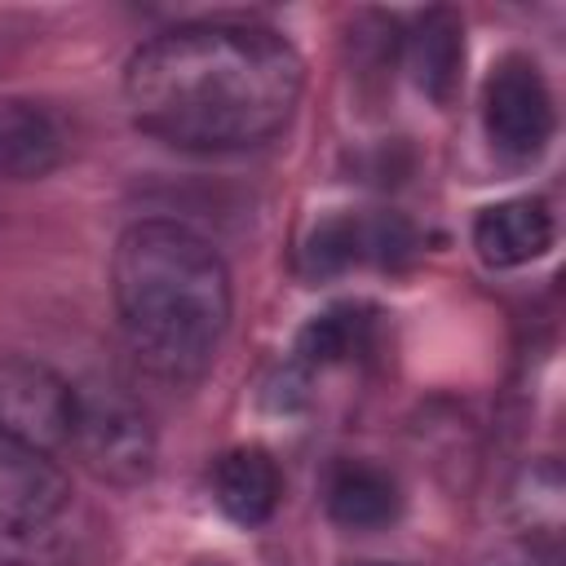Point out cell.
<instances>
[{
    "label": "cell",
    "mask_w": 566,
    "mask_h": 566,
    "mask_svg": "<svg viewBox=\"0 0 566 566\" xmlns=\"http://www.w3.org/2000/svg\"><path fill=\"white\" fill-rule=\"evenodd\" d=\"M305 93L296 44L261 22H181L150 35L124 66L133 124L177 150H252L283 133Z\"/></svg>",
    "instance_id": "1"
},
{
    "label": "cell",
    "mask_w": 566,
    "mask_h": 566,
    "mask_svg": "<svg viewBox=\"0 0 566 566\" xmlns=\"http://www.w3.org/2000/svg\"><path fill=\"white\" fill-rule=\"evenodd\" d=\"M111 296L137 363L164 380H199L230 327V270L181 221L150 217L119 234Z\"/></svg>",
    "instance_id": "2"
},
{
    "label": "cell",
    "mask_w": 566,
    "mask_h": 566,
    "mask_svg": "<svg viewBox=\"0 0 566 566\" xmlns=\"http://www.w3.org/2000/svg\"><path fill=\"white\" fill-rule=\"evenodd\" d=\"M66 447L93 478L111 486H137L155 469V429L146 411L115 385H75V424Z\"/></svg>",
    "instance_id": "3"
},
{
    "label": "cell",
    "mask_w": 566,
    "mask_h": 566,
    "mask_svg": "<svg viewBox=\"0 0 566 566\" xmlns=\"http://www.w3.org/2000/svg\"><path fill=\"white\" fill-rule=\"evenodd\" d=\"M482 124L504 159H535L553 137V93L526 53H504L482 84Z\"/></svg>",
    "instance_id": "4"
},
{
    "label": "cell",
    "mask_w": 566,
    "mask_h": 566,
    "mask_svg": "<svg viewBox=\"0 0 566 566\" xmlns=\"http://www.w3.org/2000/svg\"><path fill=\"white\" fill-rule=\"evenodd\" d=\"M75 424V385L40 358H0V433L35 451H62Z\"/></svg>",
    "instance_id": "5"
},
{
    "label": "cell",
    "mask_w": 566,
    "mask_h": 566,
    "mask_svg": "<svg viewBox=\"0 0 566 566\" xmlns=\"http://www.w3.org/2000/svg\"><path fill=\"white\" fill-rule=\"evenodd\" d=\"M71 500V482L49 451L0 433V539L44 531Z\"/></svg>",
    "instance_id": "6"
},
{
    "label": "cell",
    "mask_w": 566,
    "mask_h": 566,
    "mask_svg": "<svg viewBox=\"0 0 566 566\" xmlns=\"http://www.w3.org/2000/svg\"><path fill=\"white\" fill-rule=\"evenodd\" d=\"M473 248L491 270H513L553 248V212L539 195H517L473 217Z\"/></svg>",
    "instance_id": "7"
},
{
    "label": "cell",
    "mask_w": 566,
    "mask_h": 566,
    "mask_svg": "<svg viewBox=\"0 0 566 566\" xmlns=\"http://www.w3.org/2000/svg\"><path fill=\"white\" fill-rule=\"evenodd\" d=\"M66 159L62 119L31 97H0V177L35 181Z\"/></svg>",
    "instance_id": "8"
},
{
    "label": "cell",
    "mask_w": 566,
    "mask_h": 566,
    "mask_svg": "<svg viewBox=\"0 0 566 566\" xmlns=\"http://www.w3.org/2000/svg\"><path fill=\"white\" fill-rule=\"evenodd\" d=\"M283 495V473L274 464V455L256 442L230 447L217 464H212V500L217 509L239 522V526H261L274 517Z\"/></svg>",
    "instance_id": "9"
},
{
    "label": "cell",
    "mask_w": 566,
    "mask_h": 566,
    "mask_svg": "<svg viewBox=\"0 0 566 566\" xmlns=\"http://www.w3.org/2000/svg\"><path fill=\"white\" fill-rule=\"evenodd\" d=\"M402 57H407V71L416 80V88L447 106L460 88V71H464V22L460 13L451 9H424L407 40H402Z\"/></svg>",
    "instance_id": "10"
},
{
    "label": "cell",
    "mask_w": 566,
    "mask_h": 566,
    "mask_svg": "<svg viewBox=\"0 0 566 566\" xmlns=\"http://www.w3.org/2000/svg\"><path fill=\"white\" fill-rule=\"evenodd\" d=\"M327 513L345 531H380L402 513V486L385 464L340 460L327 478Z\"/></svg>",
    "instance_id": "11"
},
{
    "label": "cell",
    "mask_w": 566,
    "mask_h": 566,
    "mask_svg": "<svg viewBox=\"0 0 566 566\" xmlns=\"http://www.w3.org/2000/svg\"><path fill=\"white\" fill-rule=\"evenodd\" d=\"M376 318L380 314L367 301L327 305L323 314H314L296 332V367L301 371H318V367H336V363L358 358L376 336Z\"/></svg>",
    "instance_id": "12"
},
{
    "label": "cell",
    "mask_w": 566,
    "mask_h": 566,
    "mask_svg": "<svg viewBox=\"0 0 566 566\" xmlns=\"http://www.w3.org/2000/svg\"><path fill=\"white\" fill-rule=\"evenodd\" d=\"M363 261H367V217L340 212V217H327L314 226V234L305 243V270L314 279H332Z\"/></svg>",
    "instance_id": "13"
},
{
    "label": "cell",
    "mask_w": 566,
    "mask_h": 566,
    "mask_svg": "<svg viewBox=\"0 0 566 566\" xmlns=\"http://www.w3.org/2000/svg\"><path fill=\"white\" fill-rule=\"evenodd\" d=\"M513 509H517V522L526 526V535H539V539L557 535V526H562V469H557V460H539L522 473V482L513 491Z\"/></svg>",
    "instance_id": "14"
},
{
    "label": "cell",
    "mask_w": 566,
    "mask_h": 566,
    "mask_svg": "<svg viewBox=\"0 0 566 566\" xmlns=\"http://www.w3.org/2000/svg\"><path fill=\"white\" fill-rule=\"evenodd\" d=\"M478 566H562V553H557L553 539L517 535V539H504V544L486 548L478 557Z\"/></svg>",
    "instance_id": "15"
},
{
    "label": "cell",
    "mask_w": 566,
    "mask_h": 566,
    "mask_svg": "<svg viewBox=\"0 0 566 566\" xmlns=\"http://www.w3.org/2000/svg\"><path fill=\"white\" fill-rule=\"evenodd\" d=\"M195 566H230V562H226V557H199Z\"/></svg>",
    "instance_id": "16"
},
{
    "label": "cell",
    "mask_w": 566,
    "mask_h": 566,
    "mask_svg": "<svg viewBox=\"0 0 566 566\" xmlns=\"http://www.w3.org/2000/svg\"><path fill=\"white\" fill-rule=\"evenodd\" d=\"M358 566H394V562H358Z\"/></svg>",
    "instance_id": "17"
}]
</instances>
